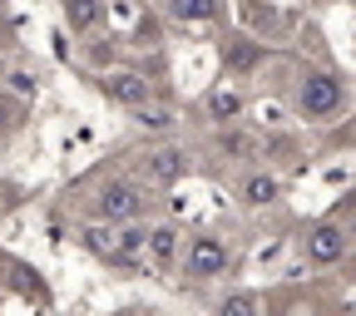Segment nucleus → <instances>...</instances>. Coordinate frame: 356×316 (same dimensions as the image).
<instances>
[{"label":"nucleus","instance_id":"obj_19","mask_svg":"<svg viewBox=\"0 0 356 316\" xmlns=\"http://www.w3.org/2000/svg\"><path fill=\"white\" fill-rule=\"evenodd\" d=\"M10 89H15V94H35V79H30L25 69H15V74H10Z\"/></svg>","mask_w":356,"mask_h":316},{"label":"nucleus","instance_id":"obj_14","mask_svg":"<svg viewBox=\"0 0 356 316\" xmlns=\"http://www.w3.org/2000/svg\"><path fill=\"white\" fill-rule=\"evenodd\" d=\"M222 316H257V297H252V292L228 297V301H222Z\"/></svg>","mask_w":356,"mask_h":316},{"label":"nucleus","instance_id":"obj_13","mask_svg":"<svg viewBox=\"0 0 356 316\" xmlns=\"http://www.w3.org/2000/svg\"><path fill=\"white\" fill-rule=\"evenodd\" d=\"M99 20V0H70V30H89Z\"/></svg>","mask_w":356,"mask_h":316},{"label":"nucleus","instance_id":"obj_16","mask_svg":"<svg viewBox=\"0 0 356 316\" xmlns=\"http://www.w3.org/2000/svg\"><path fill=\"white\" fill-rule=\"evenodd\" d=\"M252 60H257V50H252L248 40H238V44H233V55H228V65H233V69H248Z\"/></svg>","mask_w":356,"mask_h":316},{"label":"nucleus","instance_id":"obj_21","mask_svg":"<svg viewBox=\"0 0 356 316\" xmlns=\"http://www.w3.org/2000/svg\"><path fill=\"white\" fill-rule=\"evenodd\" d=\"M139 40H144V44H154V40H159V25H154V20H144V25H139Z\"/></svg>","mask_w":356,"mask_h":316},{"label":"nucleus","instance_id":"obj_12","mask_svg":"<svg viewBox=\"0 0 356 316\" xmlns=\"http://www.w3.org/2000/svg\"><path fill=\"white\" fill-rule=\"evenodd\" d=\"M144 247H149V233H144V228H124V233H119V262H134Z\"/></svg>","mask_w":356,"mask_h":316},{"label":"nucleus","instance_id":"obj_8","mask_svg":"<svg viewBox=\"0 0 356 316\" xmlns=\"http://www.w3.org/2000/svg\"><path fill=\"white\" fill-rule=\"evenodd\" d=\"M168 15L184 20V25H203L218 15V0H168Z\"/></svg>","mask_w":356,"mask_h":316},{"label":"nucleus","instance_id":"obj_20","mask_svg":"<svg viewBox=\"0 0 356 316\" xmlns=\"http://www.w3.org/2000/svg\"><path fill=\"white\" fill-rule=\"evenodd\" d=\"M10 128H15V104L0 99V133H10Z\"/></svg>","mask_w":356,"mask_h":316},{"label":"nucleus","instance_id":"obj_2","mask_svg":"<svg viewBox=\"0 0 356 316\" xmlns=\"http://www.w3.org/2000/svg\"><path fill=\"white\" fill-rule=\"evenodd\" d=\"M139 213H144V193L134 183H109L99 193V217H109V222H134Z\"/></svg>","mask_w":356,"mask_h":316},{"label":"nucleus","instance_id":"obj_4","mask_svg":"<svg viewBox=\"0 0 356 316\" xmlns=\"http://www.w3.org/2000/svg\"><path fill=\"white\" fill-rule=\"evenodd\" d=\"M139 173H144L149 188H168V183L184 178V153H178V149H159V153H149V158L139 163Z\"/></svg>","mask_w":356,"mask_h":316},{"label":"nucleus","instance_id":"obj_11","mask_svg":"<svg viewBox=\"0 0 356 316\" xmlns=\"http://www.w3.org/2000/svg\"><path fill=\"white\" fill-rule=\"evenodd\" d=\"M243 198H248L252 208H262V203H273V198H277V178H273V173H252L248 183H243Z\"/></svg>","mask_w":356,"mask_h":316},{"label":"nucleus","instance_id":"obj_9","mask_svg":"<svg viewBox=\"0 0 356 316\" xmlns=\"http://www.w3.org/2000/svg\"><path fill=\"white\" fill-rule=\"evenodd\" d=\"M149 257H154L159 267H168V262L178 257V233L168 228V222H163V228H154V233H149Z\"/></svg>","mask_w":356,"mask_h":316},{"label":"nucleus","instance_id":"obj_6","mask_svg":"<svg viewBox=\"0 0 356 316\" xmlns=\"http://www.w3.org/2000/svg\"><path fill=\"white\" fill-rule=\"evenodd\" d=\"M104 89H109V99L114 104H124V109H139V104H149V79H139V74H109L104 79Z\"/></svg>","mask_w":356,"mask_h":316},{"label":"nucleus","instance_id":"obj_15","mask_svg":"<svg viewBox=\"0 0 356 316\" xmlns=\"http://www.w3.org/2000/svg\"><path fill=\"white\" fill-rule=\"evenodd\" d=\"M134 114H139V124H149V128H168V124H173V114H168V109H149V104H139Z\"/></svg>","mask_w":356,"mask_h":316},{"label":"nucleus","instance_id":"obj_7","mask_svg":"<svg viewBox=\"0 0 356 316\" xmlns=\"http://www.w3.org/2000/svg\"><path fill=\"white\" fill-rule=\"evenodd\" d=\"M84 247L95 257H104V262H119V233L104 228V222H89V228H84Z\"/></svg>","mask_w":356,"mask_h":316},{"label":"nucleus","instance_id":"obj_18","mask_svg":"<svg viewBox=\"0 0 356 316\" xmlns=\"http://www.w3.org/2000/svg\"><path fill=\"white\" fill-rule=\"evenodd\" d=\"M222 149L228 153H252V139L248 133H222Z\"/></svg>","mask_w":356,"mask_h":316},{"label":"nucleus","instance_id":"obj_17","mask_svg":"<svg viewBox=\"0 0 356 316\" xmlns=\"http://www.w3.org/2000/svg\"><path fill=\"white\" fill-rule=\"evenodd\" d=\"M10 277H15V287H20V292H35V297H40V277L30 272V267H10Z\"/></svg>","mask_w":356,"mask_h":316},{"label":"nucleus","instance_id":"obj_10","mask_svg":"<svg viewBox=\"0 0 356 316\" xmlns=\"http://www.w3.org/2000/svg\"><path fill=\"white\" fill-rule=\"evenodd\" d=\"M208 114H213V119H238V114H243V94H238V89H228V84L213 89V94H208Z\"/></svg>","mask_w":356,"mask_h":316},{"label":"nucleus","instance_id":"obj_22","mask_svg":"<svg viewBox=\"0 0 356 316\" xmlns=\"http://www.w3.org/2000/svg\"><path fill=\"white\" fill-rule=\"evenodd\" d=\"M346 233H351V242H356V217H351V228H346Z\"/></svg>","mask_w":356,"mask_h":316},{"label":"nucleus","instance_id":"obj_1","mask_svg":"<svg viewBox=\"0 0 356 316\" xmlns=\"http://www.w3.org/2000/svg\"><path fill=\"white\" fill-rule=\"evenodd\" d=\"M297 109L307 119H327L341 109V79L337 74H307L302 79V94H297Z\"/></svg>","mask_w":356,"mask_h":316},{"label":"nucleus","instance_id":"obj_5","mask_svg":"<svg viewBox=\"0 0 356 316\" xmlns=\"http://www.w3.org/2000/svg\"><path fill=\"white\" fill-rule=\"evenodd\" d=\"M346 238H351V233H341L337 222H322V228H317V233L307 238V257L327 267V262H337V257L346 252Z\"/></svg>","mask_w":356,"mask_h":316},{"label":"nucleus","instance_id":"obj_23","mask_svg":"<svg viewBox=\"0 0 356 316\" xmlns=\"http://www.w3.org/2000/svg\"><path fill=\"white\" fill-rule=\"evenodd\" d=\"M119 316H144V311H119Z\"/></svg>","mask_w":356,"mask_h":316},{"label":"nucleus","instance_id":"obj_3","mask_svg":"<svg viewBox=\"0 0 356 316\" xmlns=\"http://www.w3.org/2000/svg\"><path fill=\"white\" fill-rule=\"evenodd\" d=\"M228 267V247L218 238H193L188 242V277H218Z\"/></svg>","mask_w":356,"mask_h":316}]
</instances>
